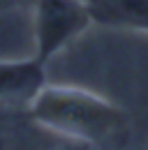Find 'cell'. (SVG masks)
<instances>
[{
	"label": "cell",
	"mask_w": 148,
	"mask_h": 150,
	"mask_svg": "<svg viewBox=\"0 0 148 150\" xmlns=\"http://www.w3.org/2000/svg\"><path fill=\"white\" fill-rule=\"evenodd\" d=\"M92 21L148 33V0H90Z\"/></svg>",
	"instance_id": "cell-4"
},
{
	"label": "cell",
	"mask_w": 148,
	"mask_h": 150,
	"mask_svg": "<svg viewBox=\"0 0 148 150\" xmlns=\"http://www.w3.org/2000/svg\"><path fill=\"white\" fill-rule=\"evenodd\" d=\"M28 115L58 136L88 146H123L130 139L125 111L107 97L74 86H44L28 102Z\"/></svg>",
	"instance_id": "cell-1"
},
{
	"label": "cell",
	"mask_w": 148,
	"mask_h": 150,
	"mask_svg": "<svg viewBox=\"0 0 148 150\" xmlns=\"http://www.w3.org/2000/svg\"><path fill=\"white\" fill-rule=\"evenodd\" d=\"M83 2H90V0H83Z\"/></svg>",
	"instance_id": "cell-5"
},
{
	"label": "cell",
	"mask_w": 148,
	"mask_h": 150,
	"mask_svg": "<svg viewBox=\"0 0 148 150\" xmlns=\"http://www.w3.org/2000/svg\"><path fill=\"white\" fill-rule=\"evenodd\" d=\"M44 60L37 56L26 60H0V102H30L44 86Z\"/></svg>",
	"instance_id": "cell-3"
},
{
	"label": "cell",
	"mask_w": 148,
	"mask_h": 150,
	"mask_svg": "<svg viewBox=\"0 0 148 150\" xmlns=\"http://www.w3.org/2000/svg\"><path fill=\"white\" fill-rule=\"evenodd\" d=\"M92 21L83 0H37L35 9V56L51 60L79 37Z\"/></svg>",
	"instance_id": "cell-2"
}]
</instances>
